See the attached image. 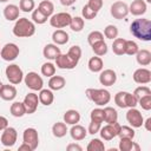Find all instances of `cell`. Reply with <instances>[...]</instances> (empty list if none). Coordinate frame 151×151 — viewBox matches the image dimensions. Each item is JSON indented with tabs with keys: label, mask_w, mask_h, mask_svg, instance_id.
<instances>
[{
	"label": "cell",
	"mask_w": 151,
	"mask_h": 151,
	"mask_svg": "<svg viewBox=\"0 0 151 151\" xmlns=\"http://www.w3.org/2000/svg\"><path fill=\"white\" fill-rule=\"evenodd\" d=\"M130 32L134 38L139 40L150 41L151 40V21L146 18L134 19L130 25Z\"/></svg>",
	"instance_id": "1"
},
{
	"label": "cell",
	"mask_w": 151,
	"mask_h": 151,
	"mask_svg": "<svg viewBox=\"0 0 151 151\" xmlns=\"http://www.w3.org/2000/svg\"><path fill=\"white\" fill-rule=\"evenodd\" d=\"M35 33V25L33 21L28 20L27 18H19L17 19L14 27H13V34L18 38H29Z\"/></svg>",
	"instance_id": "2"
},
{
	"label": "cell",
	"mask_w": 151,
	"mask_h": 151,
	"mask_svg": "<svg viewBox=\"0 0 151 151\" xmlns=\"http://www.w3.org/2000/svg\"><path fill=\"white\" fill-rule=\"evenodd\" d=\"M85 94L98 106H104L111 100V93L105 88H87L85 91Z\"/></svg>",
	"instance_id": "3"
},
{
	"label": "cell",
	"mask_w": 151,
	"mask_h": 151,
	"mask_svg": "<svg viewBox=\"0 0 151 151\" xmlns=\"http://www.w3.org/2000/svg\"><path fill=\"white\" fill-rule=\"evenodd\" d=\"M6 77L12 85H19L24 80V72L17 64H9L5 70Z\"/></svg>",
	"instance_id": "4"
},
{
	"label": "cell",
	"mask_w": 151,
	"mask_h": 151,
	"mask_svg": "<svg viewBox=\"0 0 151 151\" xmlns=\"http://www.w3.org/2000/svg\"><path fill=\"white\" fill-rule=\"evenodd\" d=\"M19 53H20V50H19L18 45L14 42H8L1 47L0 58H2L6 61H13L18 58Z\"/></svg>",
	"instance_id": "5"
},
{
	"label": "cell",
	"mask_w": 151,
	"mask_h": 151,
	"mask_svg": "<svg viewBox=\"0 0 151 151\" xmlns=\"http://www.w3.org/2000/svg\"><path fill=\"white\" fill-rule=\"evenodd\" d=\"M24 81L28 88L32 91H40L44 86V80L41 76H39L37 72H28L26 76H24Z\"/></svg>",
	"instance_id": "6"
},
{
	"label": "cell",
	"mask_w": 151,
	"mask_h": 151,
	"mask_svg": "<svg viewBox=\"0 0 151 151\" xmlns=\"http://www.w3.org/2000/svg\"><path fill=\"white\" fill-rule=\"evenodd\" d=\"M71 19H72V17H71L70 13L60 12V13H57V14H52L51 15L50 24L54 28H64V27H66V26L70 25Z\"/></svg>",
	"instance_id": "7"
},
{
	"label": "cell",
	"mask_w": 151,
	"mask_h": 151,
	"mask_svg": "<svg viewBox=\"0 0 151 151\" xmlns=\"http://www.w3.org/2000/svg\"><path fill=\"white\" fill-rule=\"evenodd\" d=\"M110 13L111 15L117 19V20H122L124 18L127 17L129 14V6L126 2H123V1H116L111 5V8H110Z\"/></svg>",
	"instance_id": "8"
},
{
	"label": "cell",
	"mask_w": 151,
	"mask_h": 151,
	"mask_svg": "<svg viewBox=\"0 0 151 151\" xmlns=\"http://www.w3.org/2000/svg\"><path fill=\"white\" fill-rule=\"evenodd\" d=\"M119 129H120V124L118 122H116L113 124H106L103 127H100L99 133H100V137L104 140H111V139H113L114 137L118 136Z\"/></svg>",
	"instance_id": "9"
},
{
	"label": "cell",
	"mask_w": 151,
	"mask_h": 151,
	"mask_svg": "<svg viewBox=\"0 0 151 151\" xmlns=\"http://www.w3.org/2000/svg\"><path fill=\"white\" fill-rule=\"evenodd\" d=\"M18 139V132L14 127H11V126H7L5 130H2V133H1V138H0V142L4 146L6 147H12L15 142Z\"/></svg>",
	"instance_id": "10"
},
{
	"label": "cell",
	"mask_w": 151,
	"mask_h": 151,
	"mask_svg": "<svg viewBox=\"0 0 151 151\" xmlns=\"http://www.w3.org/2000/svg\"><path fill=\"white\" fill-rule=\"evenodd\" d=\"M126 120L132 127H142L144 118L139 110H137L136 107H130L126 112Z\"/></svg>",
	"instance_id": "11"
},
{
	"label": "cell",
	"mask_w": 151,
	"mask_h": 151,
	"mask_svg": "<svg viewBox=\"0 0 151 151\" xmlns=\"http://www.w3.org/2000/svg\"><path fill=\"white\" fill-rule=\"evenodd\" d=\"M22 140L24 143L28 144L32 150H35L39 145V136H38V131L34 127H27L25 129L24 133H22Z\"/></svg>",
	"instance_id": "12"
},
{
	"label": "cell",
	"mask_w": 151,
	"mask_h": 151,
	"mask_svg": "<svg viewBox=\"0 0 151 151\" xmlns=\"http://www.w3.org/2000/svg\"><path fill=\"white\" fill-rule=\"evenodd\" d=\"M22 103H24L26 113H27V114H32V113H34V112L37 111V109H38L39 97H38L37 93H34V92H29L28 94L25 96Z\"/></svg>",
	"instance_id": "13"
},
{
	"label": "cell",
	"mask_w": 151,
	"mask_h": 151,
	"mask_svg": "<svg viewBox=\"0 0 151 151\" xmlns=\"http://www.w3.org/2000/svg\"><path fill=\"white\" fill-rule=\"evenodd\" d=\"M54 61H55V66L61 70H72L78 65V63H76L73 59H71L67 53H60L54 59Z\"/></svg>",
	"instance_id": "14"
},
{
	"label": "cell",
	"mask_w": 151,
	"mask_h": 151,
	"mask_svg": "<svg viewBox=\"0 0 151 151\" xmlns=\"http://www.w3.org/2000/svg\"><path fill=\"white\" fill-rule=\"evenodd\" d=\"M117 81V74L113 70H101L99 74V83L104 86H112Z\"/></svg>",
	"instance_id": "15"
},
{
	"label": "cell",
	"mask_w": 151,
	"mask_h": 151,
	"mask_svg": "<svg viewBox=\"0 0 151 151\" xmlns=\"http://www.w3.org/2000/svg\"><path fill=\"white\" fill-rule=\"evenodd\" d=\"M132 78H133L134 83H137V84H149L151 81V71L145 67L137 68L133 72Z\"/></svg>",
	"instance_id": "16"
},
{
	"label": "cell",
	"mask_w": 151,
	"mask_h": 151,
	"mask_svg": "<svg viewBox=\"0 0 151 151\" xmlns=\"http://www.w3.org/2000/svg\"><path fill=\"white\" fill-rule=\"evenodd\" d=\"M146 9H147V6L144 0H133L129 6V13L136 17L143 15L146 12Z\"/></svg>",
	"instance_id": "17"
},
{
	"label": "cell",
	"mask_w": 151,
	"mask_h": 151,
	"mask_svg": "<svg viewBox=\"0 0 151 151\" xmlns=\"http://www.w3.org/2000/svg\"><path fill=\"white\" fill-rule=\"evenodd\" d=\"M70 134H71V138L73 140L79 142V140H83L87 136V130L83 125L74 124V125H72V127L70 130Z\"/></svg>",
	"instance_id": "18"
},
{
	"label": "cell",
	"mask_w": 151,
	"mask_h": 151,
	"mask_svg": "<svg viewBox=\"0 0 151 151\" xmlns=\"http://www.w3.org/2000/svg\"><path fill=\"white\" fill-rule=\"evenodd\" d=\"M19 13H20L19 6L13 5V4H9L4 8V17L8 21H14L19 19Z\"/></svg>",
	"instance_id": "19"
},
{
	"label": "cell",
	"mask_w": 151,
	"mask_h": 151,
	"mask_svg": "<svg viewBox=\"0 0 151 151\" xmlns=\"http://www.w3.org/2000/svg\"><path fill=\"white\" fill-rule=\"evenodd\" d=\"M60 53H61V51L58 47V45H55V44H47V45H45V47L42 50L44 57L48 60H54Z\"/></svg>",
	"instance_id": "20"
},
{
	"label": "cell",
	"mask_w": 151,
	"mask_h": 151,
	"mask_svg": "<svg viewBox=\"0 0 151 151\" xmlns=\"http://www.w3.org/2000/svg\"><path fill=\"white\" fill-rule=\"evenodd\" d=\"M66 85V79L61 76H52L48 80V88L52 91H59Z\"/></svg>",
	"instance_id": "21"
},
{
	"label": "cell",
	"mask_w": 151,
	"mask_h": 151,
	"mask_svg": "<svg viewBox=\"0 0 151 151\" xmlns=\"http://www.w3.org/2000/svg\"><path fill=\"white\" fill-rule=\"evenodd\" d=\"M17 97V88L14 85H4L1 91H0V98L6 100V101H11Z\"/></svg>",
	"instance_id": "22"
},
{
	"label": "cell",
	"mask_w": 151,
	"mask_h": 151,
	"mask_svg": "<svg viewBox=\"0 0 151 151\" xmlns=\"http://www.w3.org/2000/svg\"><path fill=\"white\" fill-rule=\"evenodd\" d=\"M68 39H70V37H68V33H66L64 29H60V28H58V29H55L53 33H52V40H53V44H55V45H65V44H67L68 42Z\"/></svg>",
	"instance_id": "23"
},
{
	"label": "cell",
	"mask_w": 151,
	"mask_h": 151,
	"mask_svg": "<svg viewBox=\"0 0 151 151\" xmlns=\"http://www.w3.org/2000/svg\"><path fill=\"white\" fill-rule=\"evenodd\" d=\"M38 97H39V103H41L45 106H50L54 100V94L50 88H41Z\"/></svg>",
	"instance_id": "24"
},
{
	"label": "cell",
	"mask_w": 151,
	"mask_h": 151,
	"mask_svg": "<svg viewBox=\"0 0 151 151\" xmlns=\"http://www.w3.org/2000/svg\"><path fill=\"white\" fill-rule=\"evenodd\" d=\"M136 60L140 66H147L151 64V52L149 50H138L136 53Z\"/></svg>",
	"instance_id": "25"
},
{
	"label": "cell",
	"mask_w": 151,
	"mask_h": 151,
	"mask_svg": "<svg viewBox=\"0 0 151 151\" xmlns=\"http://www.w3.org/2000/svg\"><path fill=\"white\" fill-rule=\"evenodd\" d=\"M64 123H66V125H74V124H78L79 120H80V113L77 111V110H67L65 113H64Z\"/></svg>",
	"instance_id": "26"
},
{
	"label": "cell",
	"mask_w": 151,
	"mask_h": 151,
	"mask_svg": "<svg viewBox=\"0 0 151 151\" xmlns=\"http://www.w3.org/2000/svg\"><path fill=\"white\" fill-rule=\"evenodd\" d=\"M103 110H104V122L106 124H113L118 122V112L116 109L111 106H106Z\"/></svg>",
	"instance_id": "27"
},
{
	"label": "cell",
	"mask_w": 151,
	"mask_h": 151,
	"mask_svg": "<svg viewBox=\"0 0 151 151\" xmlns=\"http://www.w3.org/2000/svg\"><path fill=\"white\" fill-rule=\"evenodd\" d=\"M87 66H88V70H90L91 72L98 73V72H100V71L104 68V63H103V59H101L100 57L96 55V57H92V58L88 60Z\"/></svg>",
	"instance_id": "28"
},
{
	"label": "cell",
	"mask_w": 151,
	"mask_h": 151,
	"mask_svg": "<svg viewBox=\"0 0 151 151\" xmlns=\"http://www.w3.org/2000/svg\"><path fill=\"white\" fill-rule=\"evenodd\" d=\"M68 132L67 130V126H66V123L64 122H57L53 124L52 126V133L54 137L57 138H63L66 136V133Z\"/></svg>",
	"instance_id": "29"
},
{
	"label": "cell",
	"mask_w": 151,
	"mask_h": 151,
	"mask_svg": "<svg viewBox=\"0 0 151 151\" xmlns=\"http://www.w3.org/2000/svg\"><path fill=\"white\" fill-rule=\"evenodd\" d=\"M38 9L41 13H44L47 18H50L54 12V5L50 0H42V1H40L39 6H38Z\"/></svg>",
	"instance_id": "30"
},
{
	"label": "cell",
	"mask_w": 151,
	"mask_h": 151,
	"mask_svg": "<svg viewBox=\"0 0 151 151\" xmlns=\"http://www.w3.org/2000/svg\"><path fill=\"white\" fill-rule=\"evenodd\" d=\"M9 111H11V114L13 117H17V118H20V117L26 114V110H25L24 103H21V101H14L11 105Z\"/></svg>",
	"instance_id": "31"
},
{
	"label": "cell",
	"mask_w": 151,
	"mask_h": 151,
	"mask_svg": "<svg viewBox=\"0 0 151 151\" xmlns=\"http://www.w3.org/2000/svg\"><path fill=\"white\" fill-rule=\"evenodd\" d=\"M125 39L123 38H116L113 39L112 44V51L116 55H123L125 54Z\"/></svg>",
	"instance_id": "32"
},
{
	"label": "cell",
	"mask_w": 151,
	"mask_h": 151,
	"mask_svg": "<svg viewBox=\"0 0 151 151\" xmlns=\"http://www.w3.org/2000/svg\"><path fill=\"white\" fill-rule=\"evenodd\" d=\"M91 47H92V51L94 52V54L98 57H103L107 53V44L104 40H99V41L94 42L93 45H91Z\"/></svg>",
	"instance_id": "33"
},
{
	"label": "cell",
	"mask_w": 151,
	"mask_h": 151,
	"mask_svg": "<svg viewBox=\"0 0 151 151\" xmlns=\"http://www.w3.org/2000/svg\"><path fill=\"white\" fill-rule=\"evenodd\" d=\"M84 25H85V21H84V19L81 17H73L71 19L68 26L73 32H80V31H83Z\"/></svg>",
	"instance_id": "34"
},
{
	"label": "cell",
	"mask_w": 151,
	"mask_h": 151,
	"mask_svg": "<svg viewBox=\"0 0 151 151\" xmlns=\"http://www.w3.org/2000/svg\"><path fill=\"white\" fill-rule=\"evenodd\" d=\"M134 136H136V132H134V130H133L132 126L120 125L119 133H118V137L119 138H130V139H133Z\"/></svg>",
	"instance_id": "35"
},
{
	"label": "cell",
	"mask_w": 151,
	"mask_h": 151,
	"mask_svg": "<svg viewBox=\"0 0 151 151\" xmlns=\"http://www.w3.org/2000/svg\"><path fill=\"white\" fill-rule=\"evenodd\" d=\"M86 150H87V151H104V150H105V145H104V143H103L100 139L93 138V139H91L90 143L87 144Z\"/></svg>",
	"instance_id": "36"
},
{
	"label": "cell",
	"mask_w": 151,
	"mask_h": 151,
	"mask_svg": "<svg viewBox=\"0 0 151 151\" xmlns=\"http://www.w3.org/2000/svg\"><path fill=\"white\" fill-rule=\"evenodd\" d=\"M126 91H119L114 94V103L120 109H126Z\"/></svg>",
	"instance_id": "37"
},
{
	"label": "cell",
	"mask_w": 151,
	"mask_h": 151,
	"mask_svg": "<svg viewBox=\"0 0 151 151\" xmlns=\"http://www.w3.org/2000/svg\"><path fill=\"white\" fill-rule=\"evenodd\" d=\"M81 48H80V46H78V45H73V46H71L70 48H68V52H67V54H68V57L71 58V59H73L76 63H79V60H80V58H81Z\"/></svg>",
	"instance_id": "38"
},
{
	"label": "cell",
	"mask_w": 151,
	"mask_h": 151,
	"mask_svg": "<svg viewBox=\"0 0 151 151\" xmlns=\"http://www.w3.org/2000/svg\"><path fill=\"white\" fill-rule=\"evenodd\" d=\"M138 50H139V46H138V44L136 41H133V40H126L125 41V54L136 55Z\"/></svg>",
	"instance_id": "39"
},
{
	"label": "cell",
	"mask_w": 151,
	"mask_h": 151,
	"mask_svg": "<svg viewBox=\"0 0 151 151\" xmlns=\"http://www.w3.org/2000/svg\"><path fill=\"white\" fill-rule=\"evenodd\" d=\"M47 17L44 14V13H41L38 8L37 9H33V12H32V21L34 22V24H38V25H42V24H45L46 21H47Z\"/></svg>",
	"instance_id": "40"
},
{
	"label": "cell",
	"mask_w": 151,
	"mask_h": 151,
	"mask_svg": "<svg viewBox=\"0 0 151 151\" xmlns=\"http://www.w3.org/2000/svg\"><path fill=\"white\" fill-rule=\"evenodd\" d=\"M104 35H105V38L111 39V40L116 39L118 37V28H117V26H114V25H107L104 28Z\"/></svg>",
	"instance_id": "41"
},
{
	"label": "cell",
	"mask_w": 151,
	"mask_h": 151,
	"mask_svg": "<svg viewBox=\"0 0 151 151\" xmlns=\"http://www.w3.org/2000/svg\"><path fill=\"white\" fill-rule=\"evenodd\" d=\"M41 74L45 76V77H48V78L54 76L55 74V66L52 63H50V61L42 64V66H41Z\"/></svg>",
	"instance_id": "42"
},
{
	"label": "cell",
	"mask_w": 151,
	"mask_h": 151,
	"mask_svg": "<svg viewBox=\"0 0 151 151\" xmlns=\"http://www.w3.org/2000/svg\"><path fill=\"white\" fill-rule=\"evenodd\" d=\"M35 7V2L34 0H20L19 2V8L20 11L25 12V13H28V12H32Z\"/></svg>",
	"instance_id": "43"
},
{
	"label": "cell",
	"mask_w": 151,
	"mask_h": 151,
	"mask_svg": "<svg viewBox=\"0 0 151 151\" xmlns=\"http://www.w3.org/2000/svg\"><path fill=\"white\" fill-rule=\"evenodd\" d=\"M132 140H133V139H130V138H120L119 145H118L119 150H120V151H132V149H133V143H134V142H132Z\"/></svg>",
	"instance_id": "44"
},
{
	"label": "cell",
	"mask_w": 151,
	"mask_h": 151,
	"mask_svg": "<svg viewBox=\"0 0 151 151\" xmlns=\"http://www.w3.org/2000/svg\"><path fill=\"white\" fill-rule=\"evenodd\" d=\"M90 118L93 122H98V123H103L104 122V110L100 107H97L94 110L91 111L90 113Z\"/></svg>",
	"instance_id": "45"
},
{
	"label": "cell",
	"mask_w": 151,
	"mask_h": 151,
	"mask_svg": "<svg viewBox=\"0 0 151 151\" xmlns=\"http://www.w3.org/2000/svg\"><path fill=\"white\" fill-rule=\"evenodd\" d=\"M99 40H104V34L101 32H99V31H92L87 35V42H88V45H93L94 42H97Z\"/></svg>",
	"instance_id": "46"
},
{
	"label": "cell",
	"mask_w": 151,
	"mask_h": 151,
	"mask_svg": "<svg viewBox=\"0 0 151 151\" xmlns=\"http://www.w3.org/2000/svg\"><path fill=\"white\" fill-rule=\"evenodd\" d=\"M138 105H140L142 109L145 110V111L151 110V94H146V96L139 98L138 99Z\"/></svg>",
	"instance_id": "47"
},
{
	"label": "cell",
	"mask_w": 151,
	"mask_h": 151,
	"mask_svg": "<svg viewBox=\"0 0 151 151\" xmlns=\"http://www.w3.org/2000/svg\"><path fill=\"white\" fill-rule=\"evenodd\" d=\"M133 94H134V97L137 98V99H139V98H142V97H144V96H146V94H151V90H150V87H147V86H138V87H136V90L133 91Z\"/></svg>",
	"instance_id": "48"
},
{
	"label": "cell",
	"mask_w": 151,
	"mask_h": 151,
	"mask_svg": "<svg viewBox=\"0 0 151 151\" xmlns=\"http://www.w3.org/2000/svg\"><path fill=\"white\" fill-rule=\"evenodd\" d=\"M81 14H83V18L86 19V20H92L97 17V12H94L93 9H91L87 5H85L81 9Z\"/></svg>",
	"instance_id": "49"
},
{
	"label": "cell",
	"mask_w": 151,
	"mask_h": 151,
	"mask_svg": "<svg viewBox=\"0 0 151 151\" xmlns=\"http://www.w3.org/2000/svg\"><path fill=\"white\" fill-rule=\"evenodd\" d=\"M100 127H101V123H98V122H93V120H91V123L88 124L87 133H90V134H96V133H98V132H99Z\"/></svg>",
	"instance_id": "50"
},
{
	"label": "cell",
	"mask_w": 151,
	"mask_h": 151,
	"mask_svg": "<svg viewBox=\"0 0 151 151\" xmlns=\"http://www.w3.org/2000/svg\"><path fill=\"white\" fill-rule=\"evenodd\" d=\"M87 6H88L91 9H93L94 12L98 13V12L101 9V7H103V0H88Z\"/></svg>",
	"instance_id": "51"
},
{
	"label": "cell",
	"mask_w": 151,
	"mask_h": 151,
	"mask_svg": "<svg viewBox=\"0 0 151 151\" xmlns=\"http://www.w3.org/2000/svg\"><path fill=\"white\" fill-rule=\"evenodd\" d=\"M66 150H67V151H81V150H83V147H81L79 144L71 143V144H68V145H67Z\"/></svg>",
	"instance_id": "52"
},
{
	"label": "cell",
	"mask_w": 151,
	"mask_h": 151,
	"mask_svg": "<svg viewBox=\"0 0 151 151\" xmlns=\"http://www.w3.org/2000/svg\"><path fill=\"white\" fill-rule=\"evenodd\" d=\"M7 126H8V120H7V118L0 116V131L5 130Z\"/></svg>",
	"instance_id": "53"
},
{
	"label": "cell",
	"mask_w": 151,
	"mask_h": 151,
	"mask_svg": "<svg viewBox=\"0 0 151 151\" xmlns=\"http://www.w3.org/2000/svg\"><path fill=\"white\" fill-rule=\"evenodd\" d=\"M19 151H33V150H32V147H31L28 144L22 143V144L19 146Z\"/></svg>",
	"instance_id": "54"
},
{
	"label": "cell",
	"mask_w": 151,
	"mask_h": 151,
	"mask_svg": "<svg viewBox=\"0 0 151 151\" xmlns=\"http://www.w3.org/2000/svg\"><path fill=\"white\" fill-rule=\"evenodd\" d=\"M77 0H60V4L63 5V6H72L74 2H76Z\"/></svg>",
	"instance_id": "55"
},
{
	"label": "cell",
	"mask_w": 151,
	"mask_h": 151,
	"mask_svg": "<svg viewBox=\"0 0 151 151\" xmlns=\"http://www.w3.org/2000/svg\"><path fill=\"white\" fill-rule=\"evenodd\" d=\"M150 123H151V118H147L145 122H143V125L145 126V129H146L147 131H150V130H151V127H150Z\"/></svg>",
	"instance_id": "56"
},
{
	"label": "cell",
	"mask_w": 151,
	"mask_h": 151,
	"mask_svg": "<svg viewBox=\"0 0 151 151\" xmlns=\"http://www.w3.org/2000/svg\"><path fill=\"white\" fill-rule=\"evenodd\" d=\"M2 86H4V84L0 81V91H1V88H2Z\"/></svg>",
	"instance_id": "57"
},
{
	"label": "cell",
	"mask_w": 151,
	"mask_h": 151,
	"mask_svg": "<svg viewBox=\"0 0 151 151\" xmlns=\"http://www.w3.org/2000/svg\"><path fill=\"white\" fill-rule=\"evenodd\" d=\"M8 0H0V2H7Z\"/></svg>",
	"instance_id": "58"
},
{
	"label": "cell",
	"mask_w": 151,
	"mask_h": 151,
	"mask_svg": "<svg viewBox=\"0 0 151 151\" xmlns=\"http://www.w3.org/2000/svg\"><path fill=\"white\" fill-rule=\"evenodd\" d=\"M145 2H149V4H150V2H151V0H145Z\"/></svg>",
	"instance_id": "59"
}]
</instances>
